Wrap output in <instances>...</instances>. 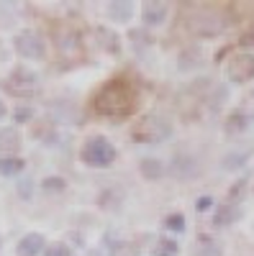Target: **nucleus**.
<instances>
[{
  "mask_svg": "<svg viewBox=\"0 0 254 256\" xmlns=\"http://www.w3.org/2000/svg\"><path fill=\"white\" fill-rule=\"evenodd\" d=\"M134 90L129 88L126 82L116 80L111 84H105L103 92L98 95L95 100V108L103 113V116H126V113H131L134 108Z\"/></svg>",
  "mask_w": 254,
  "mask_h": 256,
  "instance_id": "f257e3e1",
  "label": "nucleus"
},
{
  "mask_svg": "<svg viewBox=\"0 0 254 256\" xmlns=\"http://www.w3.org/2000/svg\"><path fill=\"white\" fill-rule=\"evenodd\" d=\"M82 162L90 164V166H111L113 159H116V148L108 138L103 136H95V138H88V144L82 146Z\"/></svg>",
  "mask_w": 254,
  "mask_h": 256,
  "instance_id": "f03ea898",
  "label": "nucleus"
},
{
  "mask_svg": "<svg viewBox=\"0 0 254 256\" xmlns=\"http://www.w3.org/2000/svg\"><path fill=\"white\" fill-rule=\"evenodd\" d=\"M172 134V126L159 116H146L136 128H134V138L144 141V144H159L164 138H169Z\"/></svg>",
  "mask_w": 254,
  "mask_h": 256,
  "instance_id": "7ed1b4c3",
  "label": "nucleus"
},
{
  "mask_svg": "<svg viewBox=\"0 0 254 256\" xmlns=\"http://www.w3.org/2000/svg\"><path fill=\"white\" fill-rule=\"evenodd\" d=\"M13 49H16V54H18V56L31 59V62H36V59H41V56L47 54V44H44V38H41L36 31H31V28L16 34V38H13Z\"/></svg>",
  "mask_w": 254,
  "mask_h": 256,
  "instance_id": "20e7f679",
  "label": "nucleus"
},
{
  "mask_svg": "<svg viewBox=\"0 0 254 256\" xmlns=\"http://www.w3.org/2000/svg\"><path fill=\"white\" fill-rule=\"evenodd\" d=\"M8 90L13 95H31L36 90V84H39V77L36 72H31L29 67H16L11 74H8Z\"/></svg>",
  "mask_w": 254,
  "mask_h": 256,
  "instance_id": "39448f33",
  "label": "nucleus"
},
{
  "mask_svg": "<svg viewBox=\"0 0 254 256\" xmlns=\"http://www.w3.org/2000/svg\"><path fill=\"white\" fill-rule=\"evenodd\" d=\"M226 74L231 82H249L254 77V56L251 54H234L226 64Z\"/></svg>",
  "mask_w": 254,
  "mask_h": 256,
  "instance_id": "423d86ee",
  "label": "nucleus"
},
{
  "mask_svg": "<svg viewBox=\"0 0 254 256\" xmlns=\"http://www.w3.org/2000/svg\"><path fill=\"white\" fill-rule=\"evenodd\" d=\"M190 28H193L198 36H216L226 28V20L218 16V13H210V10H203L200 16H193L190 20Z\"/></svg>",
  "mask_w": 254,
  "mask_h": 256,
  "instance_id": "0eeeda50",
  "label": "nucleus"
},
{
  "mask_svg": "<svg viewBox=\"0 0 254 256\" xmlns=\"http://www.w3.org/2000/svg\"><path fill=\"white\" fill-rule=\"evenodd\" d=\"M47 248V241L41 233H26L24 238L18 241V256H39V254H44Z\"/></svg>",
  "mask_w": 254,
  "mask_h": 256,
  "instance_id": "6e6552de",
  "label": "nucleus"
},
{
  "mask_svg": "<svg viewBox=\"0 0 254 256\" xmlns=\"http://www.w3.org/2000/svg\"><path fill=\"white\" fill-rule=\"evenodd\" d=\"M141 18H144L146 26H162L164 18H167V6L164 3H144Z\"/></svg>",
  "mask_w": 254,
  "mask_h": 256,
  "instance_id": "1a4fd4ad",
  "label": "nucleus"
},
{
  "mask_svg": "<svg viewBox=\"0 0 254 256\" xmlns=\"http://www.w3.org/2000/svg\"><path fill=\"white\" fill-rule=\"evenodd\" d=\"M18 146H21V136L16 128H11V126L0 128V152H3V156H11Z\"/></svg>",
  "mask_w": 254,
  "mask_h": 256,
  "instance_id": "9d476101",
  "label": "nucleus"
},
{
  "mask_svg": "<svg viewBox=\"0 0 254 256\" xmlns=\"http://www.w3.org/2000/svg\"><path fill=\"white\" fill-rule=\"evenodd\" d=\"M24 159H18V156H0V174L3 177H16L24 172Z\"/></svg>",
  "mask_w": 254,
  "mask_h": 256,
  "instance_id": "9b49d317",
  "label": "nucleus"
},
{
  "mask_svg": "<svg viewBox=\"0 0 254 256\" xmlns=\"http://www.w3.org/2000/svg\"><path fill=\"white\" fill-rule=\"evenodd\" d=\"M162 172H164V166H162V162H157V159H144V162H141V174H144L146 180H154V177H162Z\"/></svg>",
  "mask_w": 254,
  "mask_h": 256,
  "instance_id": "f8f14e48",
  "label": "nucleus"
},
{
  "mask_svg": "<svg viewBox=\"0 0 254 256\" xmlns=\"http://www.w3.org/2000/svg\"><path fill=\"white\" fill-rule=\"evenodd\" d=\"M108 13L118 20H129L134 13V6L131 3H113V6H108Z\"/></svg>",
  "mask_w": 254,
  "mask_h": 256,
  "instance_id": "ddd939ff",
  "label": "nucleus"
},
{
  "mask_svg": "<svg viewBox=\"0 0 254 256\" xmlns=\"http://www.w3.org/2000/svg\"><path fill=\"white\" fill-rule=\"evenodd\" d=\"M236 218H239V208L236 205H226L216 216V226H228L231 220H236Z\"/></svg>",
  "mask_w": 254,
  "mask_h": 256,
  "instance_id": "4468645a",
  "label": "nucleus"
},
{
  "mask_svg": "<svg viewBox=\"0 0 254 256\" xmlns=\"http://www.w3.org/2000/svg\"><path fill=\"white\" fill-rule=\"evenodd\" d=\"M44 256H72V251L65 244H52L44 248Z\"/></svg>",
  "mask_w": 254,
  "mask_h": 256,
  "instance_id": "2eb2a0df",
  "label": "nucleus"
},
{
  "mask_svg": "<svg viewBox=\"0 0 254 256\" xmlns=\"http://www.w3.org/2000/svg\"><path fill=\"white\" fill-rule=\"evenodd\" d=\"M164 226H167L169 230H182V228H185V218L180 216V212H175V216H167Z\"/></svg>",
  "mask_w": 254,
  "mask_h": 256,
  "instance_id": "dca6fc26",
  "label": "nucleus"
},
{
  "mask_svg": "<svg viewBox=\"0 0 254 256\" xmlns=\"http://www.w3.org/2000/svg\"><path fill=\"white\" fill-rule=\"evenodd\" d=\"M44 190H65V180H59V177H49V180H44Z\"/></svg>",
  "mask_w": 254,
  "mask_h": 256,
  "instance_id": "f3484780",
  "label": "nucleus"
},
{
  "mask_svg": "<svg viewBox=\"0 0 254 256\" xmlns=\"http://www.w3.org/2000/svg\"><path fill=\"white\" fill-rule=\"evenodd\" d=\"M210 205H213V200H210V198H200L195 208H198V210L203 212V210H210Z\"/></svg>",
  "mask_w": 254,
  "mask_h": 256,
  "instance_id": "a211bd4d",
  "label": "nucleus"
},
{
  "mask_svg": "<svg viewBox=\"0 0 254 256\" xmlns=\"http://www.w3.org/2000/svg\"><path fill=\"white\" fill-rule=\"evenodd\" d=\"M6 116H8V108H6V102H3V100H0V120H3Z\"/></svg>",
  "mask_w": 254,
  "mask_h": 256,
  "instance_id": "6ab92c4d",
  "label": "nucleus"
}]
</instances>
